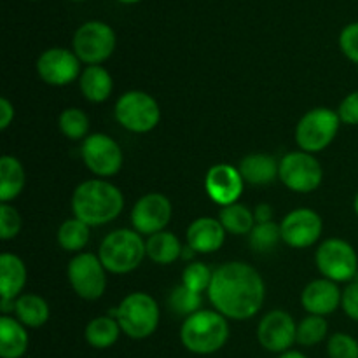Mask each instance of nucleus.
Returning a JSON list of instances; mask_svg holds the SVG:
<instances>
[{"label":"nucleus","instance_id":"f704fd0d","mask_svg":"<svg viewBox=\"0 0 358 358\" xmlns=\"http://www.w3.org/2000/svg\"><path fill=\"white\" fill-rule=\"evenodd\" d=\"M329 358H358V341L345 332H336L327 345Z\"/></svg>","mask_w":358,"mask_h":358},{"label":"nucleus","instance_id":"f257e3e1","mask_svg":"<svg viewBox=\"0 0 358 358\" xmlns=\"http://www.w3.org/2000/svg\"><path fill=\"white\" fill-rule=\"evenodd\" d=\"M206 292L213 310L231 320L255 317L266 299L264 280L247 262H226L217 268Z\"/></svg>","mask_w":358,"mask_h":358},{"label":"nucleus","instance_id":"9d476101","mask_svg":"<svg viewBox=\"0 0 358 358\" xmlns=\"http://www.w3.org/2000/svg\"><path fill=\"white\" fill-rule=\"evenodd\" d=\"M70 287L84 301L100 299L107 289V269L100 257L90 252L77 254L66 268Z\"/></svg>","mask_w":358,"mask_h":358},{"label":"nucleus","instance_id":"7c9ffc66","mask_svg":"<svg viewBox=\"0 0 358 358\" xmlns=\"http://www.w3.org/2000/svg\"><path fill=\"white\" fill-rule=\"evenodd\" d=\"M168 304H170V308L175 313L184 315L187 318L201 310L203 299L201 294L192 292L191 289H187V287L180 283V285H177L171 290L170 297H168Z\"/></svg>","mask_w":358,"mask_h":358},{"label":"nucleus","instance_id":"1a4fd4ad","mask_svg":"<svg viewBox=\"0 0 358 358\" xmlns=\"http://www.w3.org/2000/svg\"><path fill=\"white\" fill-rule=\"evenodd\" d=\"M315 262L324 278L336 283L352 282L358 273V255L355 248L341 238H329L322 241L315 255Z\"/></svg>","mask_w":358,"mask_h":358},{"label":"nucleus","instance_id":"7ed1b4c3","mask_svg":"<svg viewBox=\"0 0 358 358\" xmlns=\"http://www.w3.org/2000/svg\"><path fill=\"white\" fill-rule=\"evenodd\" d=\"M229 339V324L224 315L215 310H199L184 320L180 341L191 353L212 355L224 348Z\"/></svg>","mask_w":358,"mask_h":358},{"label":"nucleus","instance_id":"f03ea898","mask_svg":"<svg viewBox=\"0 0 358 358\" xmlns=\"http://www.w3.org/2000/svg\"><path fill=\"white\" fill-rule=\"evenodd\" d=\"M124 198L119 187L107 180H86L72 194L73 217L90 227L105 226L121 215Z\"/></svg>","mask_w":358,"mask_h":358},{"label":"nucleus","instance_id":"6e6552de","mask_svg":"<svg viewBox=\"0 0 358 358\" xmlns=\"http://www.w3.org/2000/svg\"><path fill=\"white\" fill-rule=\"evenodd\" d=\"M73 52L83 63L100 65L115 49V31L103 21H86L73 34Z\"/></svg>","mask_w":358,"mask_h":358},{"label":"nucleus","instance_id":"c85d7f7f","mask_svg":"<svg viewBox=\"0 0 358 358\" xmlns=\"http://www.w3.org/2000/svg\"><path fill=\"white\" fill-rule=\"evenodd\" d=\"M90 229L87 224L79 219H66L58 229V243L66 252H80L90 241Z\"/></svg>","mask_w":358,"mask_h":358},{"label":"nucleus","instance_id":"f8f14e48","mask_svg":"<svg viewBox=\"0 0 358 358\" xmlns=\"http://www.w3.org/2000/svg\"><path fill=\"white\" fill-rule=\"evenodd\" d=\"M80 156L87 170L100 178L112 177L122 168V150L112 136L105 133H93L86 136L80 147Z\"/></svg>","mask_w":358,"mask_h":358},{"label":"nucleus","instance_id":"412c9836","mask_svg":"<svg viewBox=\"0 0 358 358\" xmlns=\"http://www.w3.org/2000/svg\"><path fill=\"white\" fill-rule=\"evenodd\" d=\"M238 170L247 184L269 185L280 175V163L269 154H248L241 159Z\"/></svg>","mask_w":358,"mask_h":358},{"label":"nucleus","instance_id":"4c0bfd02","mask_svg":"<svg viewBox=\"0 0 358 358\" xmlns=\"http://www.w3.org/2000/svg\"><path fill=\"white\" fill-rule=\"evenodd\" d=\"M338 115L341 122L350 126H358V91L350 93L345 100L341 101L338 108Z\"/></svg>","mask_w":358,"mask_h":358},{"label":"nucleus","instance_id":"e433bc0d","mask_svg":"<svg viewBox=\"0 0 358 358\" xmlns=\"http://www.w3.org/2000/svg\"><path fill=\"white\" fill-rule=\"evenodd\" d=\"M339 48L350 62L358 65V21L343 28L339 34Z\"/></svg>","mask_w":358,"mask_h":358},{"label":"nucleus","instance_id":"a18cd8bd","mask_svg":"<svg viewBox=\"0 0 358 358\" xmlns=\"http://www.w3.org/2000/svg\"><path fill=\"white\" fill-rule=\"evenodd\" d=\"M73 2H80V0H73Z\"/></svg>","mask_w":358,"mask_h":358},{"label":"nucleus","instance_id":"c9c22d12","mask_svg":"<svg viewBox=\"0 0 358 358\" xmlns=\"http://www.w3.org/2000/svg\"><path fill=\"white\" fill-rule=\"evenodd\" d=\"M21 231V215L9 203H0V238L9 241Z\"/></svg>","mask_w":358,"mask_h":358},{"label":"nucleus","instance_id":"aec40b11","mask_svg":"<svg viewBox=\"0 0 358 358\" xmlns=\"http://www.w3.org/2000/svg\"><path fill=\"white\" fill-rule=\"evenodd\" d=\"M27 285V266L17 255H0V299L16 301Z\"/></svg>","mask_w":358,"mask_h":358},{"label":"nucleus","instance_id":"f3484780","mask_svg":"<svg viewBox=\"0 0 358 358\" xmlns=\"http://www.w3.org/2000/svg\"><path fill=\"white\" fill-rule=\"evenodd\" d=\"M245 180L240 170L233 164L220 163L208 170L205 177L206 194L213 203L220 206H229L238 203L241 192H243Z\"/></svg>","mask_w":358,"mask_h":358},{"label":"nucleus","instance_id":"5701e85b","mask_svg":"<svg viewBox=\"0 0 358 358\" xmlns=\"http://www.w3.org/2000/svg\"><path fill=\"white\" fill-rule=\"evenodd\" d=\"M79 86L86 100L93 103H101L108 100L114 90V80L107 69L101 65H90L83 70L79 77Z\"/></svg>","mask_w":358,"mask_h":358},{"label":"nucleus","instance_id":"bb28decb","mask_svg":"<svg viewBox=\"0 0 358 358\" xmlns=\"http://www.w3.org/2000/svg\"><path fill=\"white\" fill-rule=\"evenodd\" d=\"M121 325L115 318H112L110 315H105V317H96L86 325V341L87 345L93 346L96 350H105L110 348L112 345H115V341L121 336Z\"/></svg>","mask_w":358,"mask_h":358},{"label":"nucleus","instance_id":"72a5a7b5","mask_svg":"<svg viewBox=\"0 0 358 358\" xmlns=\"http://www.w3.org/2000/svg\"><path fill=\"white\" fill-rule=\"evenodd\" d=\"M212 276L213 271H210L208 266L203 262H191L189 266H185L184 273H182V285L191 289L192 292L201 294L208 290Z\"/></svg>","mask_w":358,"mask_h":358},{"label":"nucleus","instance_id":"39448f33","mask_svg":"<svg viewBox=\"0 0 358 358\" xmlns=\"http://www.w3.org/2000/svg\"><path fill=\"white\" fill-rule=\"evenodd\" d=\"M147 255L145 241L135 229H115L103 238L98 250L101 264L108 273L126 275L142 264Z\"/></svg>","mask_w":358,"mask_h":358},{"label":"nucleus","instance_id":"dca6fc26","mask_svg":"<svg viewBox=\"0 0 358 358\" xmlns=\"http://www.w3.org/2000/svg\"><path fill=\"white\" fill-rule=\"evenodd\" d=\"M257 339L271 353H285L297 343V325L287 311H269L257 327Z\"/></svg>","mask_w":358,"mask_h":358},{"label":"nucleus","instance_id":"0eeeda50","mask_svg":"<svg viewBox=\"0 0 358 358\" xmlns=\"http://www.w3.org/2000/svg\"><path fill=\"white\" fill-rule=\"evenodd\" d=\"M115 121L131 133H149L159 124L161 108L154 96L133 90L121 94L114 107Z\"/></svg>","mask_w":358,"mask_h":358},{"label":"nucleus","instance_id":"c03bdc74","mask_svg":"<svg viewBox=\"0 0 358 358\" xmlns=\"http://www.w3.org/2000/svg\"><path fill=\"white\" fill-rule=\"evenodd\" d=\"M119 2H122V3H136V2H140V0H119Z\"/></svg>","mask_w":358,"mask_h":358},{"label":"nucleus","instance_id":"a19ab883","mask_svg":"<svg viewBox=\"0 0 358 358\" xmlns=\"http://www.w3.org/2000/svg\"><path fill=\"white\" fill-rule=\"evenodd\" d=\"M255 224H266V222H273V208L266 203H261V205L255 206Z\"/></svg>","mask_w":358,"mask_h":358},{"label":"nucleus","instance_id":"58836bf2","mask_svg":"<svg viewBox=\"0 0 358 358\" xmlns=\"http://www.w3.org/2000/svg\"><path fill=\"white\" fill-rule=\"evenodd\" d=\"M341 308L352 320L358 322V282H352L343 290Z\"/></svg>","mask_w":358,"mask_h":358},{"label":"nucleus","instance_id":"423d86ee","mask_svg":"<svg viewBox=\"0 0 358 358\" xmlns=\"http://www.w3.org/2000/svg\"><path fill=\"white\" fill-rule=\"evenodd\" d=\"M341 126L338 112L327 107H318L306 112L297 122L296 142L304 152H322L334 142Z\"/></svg>","mask_w":358,"mask_h":358},{"label":"nucleus","instance_id":"a878e982","mask_svg":"<svg viewBox=\"0 0 358 358\" xmlns=\"http://www.w3.org/2000/svg\"><path fill=\"white\" fill-rule=\"evenodd\" d=\"M14 313H16V318L24 327L38 329L49 320L51 311H49L45 299H42L41 296H35V294H21L16 299Z\"/></svg>","mask_w":358,"mask_h":358},{"label":"nucleus","instance_id":"ddd939ff","mask_svg":"<svg viewBox=\"0 0 358 358\" xmlns=\"http://www.w3.org/2000/svg\"><path fill=\"white\" fill-rule=\"evenodd\" d=\"M80 59L70 49H45L37 58V73L49 86H66L80 77Z\"/></svg>","mask_w":358,"mask_h":358},{"label":"nucleus","instance_id":"ea45409f","mask_svg":"<svg viewBox=\"0 0 358 358\" xmlns=\"http://www.w3.org/2000/svg\"><path fill=\"white\" fill-rule=\"evenodd\" d=\"M14 119V105L6 96L0 98V129H7Z\"/></svg>","mask_w":358,"mask_h":358},{"label":"nucleus","instance_id":"20e7f679","mask_svg":"<svg viewBox=\"0 0 358 358\" xmlns=\"http://www.w3.org/2000/svg\"><path fill=\"white\" fill-rule=\"evenodd\" d=\"M119 322L121 331L131 339H147L156 332L159 325V306L156 299L145 292H131L119 303L117 308L108 311Z\"/></svg>","mask_w":358,"mask_h":358},{"label":"nucleus","instance_id":"6ab92c4d","mask_svg":"<svg viewBox=\"0 0 358 358\" xmlns=\"http://www.w3.org/2000/svg\"><path fill=\"white\" fill-rule=\"evenodd\" d=\"M185 236H187V247H191L196 254H212L220 250L226 241V229L219 219L199 217L192 220Z\"/></svg>","mask_w":358,"mask_h":358},{"label":"nucleus","instance_id":"c756f323","mask_svg":"<svg viewBox=\"0 0 358 358\" xmlns=\"http://www.w3.org/2000/svg\"><path fill=\"white\" fill-rule=\"evenodd\" d=\"M59 129L63 135L70 140H80L86 138L87 131H90V119L84 114V110L77 107L65 108L59 114Z\"/></svg>","mask_w":358,"mask_h":358},{"label":"nucleus","instance_id":"393cba45","mask_svg":"<svg viewBox=\"0 0 358 358\" xmlns=\"http://www.w3.org/2000/svg\"><path fill=\"white\" fill-rule=\"evenodd\" d=\"M145 248L147 257L161 266L173 264L182 257V252H184L180 240L170 231H161L149 236V240L145 241Z\"/></svg>","mask_w":358,"mask_h":358},{"label":"nucleus","instance_id":"2f4dec72","mask_svg":"<svg viewBox=\"0 0 358 358\" xmlns=\"http://www.w3.org/2000/svg\"><path fill=\"white\" fill-rule=\"evenodd\" d=\"M329 332L327 320L318 315H308L297 325V343L303 346H315L325 339Z\"/></svg>","mask_w":358,"mask_h":358},{"label":"nucleus","instance_id":"a211bd4d","mask_svg":"<svg viewBox=\"0 0 358 358\" xmlns=\"http://www.w3.org/2000/svg\"><path fill=\"white\" fill-rule=\"evenodd\" d=\"M341 296L343 292L339 290L338 283L332 280H313L304 287L301 294V304L310 315L325 317L334 313L341 306Z\"/></svg>","mask_w":358,"mask_h":358},{"label":"nucleus","instance_id":"4468645a","mask_svg":"<svg viewBox=\"0 0 358 358\" xmlns=\"http://www.w3.org/2000/svg\"><path fill=\"white\" fill-rule=\"evenodd\" d=\"M171 203L161 192H149L135 203L131 210L133 229L140 234L161 233L171 220Z\"/></svg>","mask_w":358,"mask_h":358},{"label":"nucleus","instance_id":"9b49d317","mask_svg":"<svg viewBox=\"0 0 358 358\" xmlns=\"http://www.w3.org/2000/svg\"><path fill=\"white\" fill-rule=\"evenodd\" d=\"M280 180L285 187L294 192H313L320 187L324 180V170L322 164L313 154L304 152H289L280 161Z\"/></svg>","mask_w":358,"mask_h":358},{"label":"nucleus","instance_id":"79ce46f5","mask_svg":"<svg viewBox=\"0 0 358 358\" xmlns=\"http://www.w3.org/2000/svg\"><path fill=\"white\" fill-rule=\"evenodd\" d=\"M280 358H308V357L303 355V353H301V352H296V350H289V352L282 353V355H280Z\"/></svg>","mask_w":358,"mask_h":358},{"label":"nucleus","instance_id":"2eb2a0df","mask_svg":"<svg viewBox=\"0 0 358 358\" xmlns=\"http://www.w3.org/2000/svg\"><path fill=\"white\" fill-rule=\"evenodd\" d=\"M282 241L292 248H308L317 243L324 231V220L315 210L297 208L280 224Z\"/></svg>","mask_w":358,"mask_h":358},{"label":"nucleus","instance_id":"cd10ccee","mask_svg":"<svg viewBox=\"0 0 358 358\" xmlns=\"http://www.w3.org/2000/svg\"><path fill=\"white\" fill-rule=\"evenodd\" d=\"M219 220L226 233L231 234H250L255 227V217L248 206L241 203H233L229 206H222L219 213Z\"/></svg>","mask_w":358,"mask_h":358},{"label":"nucleus","instance_id":"b1692460","mask_svg":"<svg viewBox=\"0 0 358 358\" xmlns=\"http://www.w3.org/2000/svg\"><path fill=\"white\" fill-rule=\"evenodd\" d=\"M27 173L14 156L0 157V203H10L23 192Z\"/></svg>","mask_w":358,"mask_h":358},{"label":"nucleus","instance_id":"37998d69","mask_svg":"<svg viewBox=\"0 0 358 358\" xmlns=\"http://www.w3.org/2000/svg\"><path fill=\"white\" fill-rule=\"evenodd\" d=\"M353 208H355V213L358 215V192H357V196H355V201H353Z\"/></svg>","mask_w":358,"mask_h":358},{"label":"nucleus","instance_id":"473e14b6","mask_svg":"<svg viewBox=\"0 0 358 358\" xmlns=\"http://www.w3.org/2000/svg\"><path fill=\"white\" fill-rule=\"evenodd\" d=\"M280 240H282V231L275 222L255 224L252 233L248 234L250 247L255 252H271L280 243Z\"/></svg>","mask_w":358,"mask_h":358},{"label":"nucleus","instance_id":"4be33fe9","mask_svg":"<svg viewBox=\"0 0 358 358\" xmlns=\"http://www.w3.org/2000/svg\"><path fill=\"white\" fill-rule=\"evenodd\" d=\"M27 327L20 320H14L9 315L0 318V357L21 358L28 350Z\"/></svg>","mask_w":358,"mask_h":358}]
</instances>
